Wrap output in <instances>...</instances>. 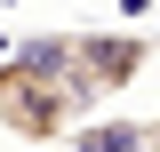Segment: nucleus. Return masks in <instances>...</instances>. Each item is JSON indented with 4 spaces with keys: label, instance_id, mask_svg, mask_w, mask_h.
<instances>
[{
    "label": "nucleus",
    "instance_id": "nucleus-1",
    "mask_svg": "<svg viewBox=\"0 0 160 152\" xmlns=\"http://www.w3.org/2000/svg\"><path fill=\"white\" fill-rule=\"evenodd\" d=\"M96 112L88 88L64 72V32H40L24 48L0 56V128L24 136V144H64L80 136V120Z\"/></svg>",
    "mask_w": 160,
    "mask_h": 152
},
{
    "label": "nucleus",
    "instance_id": "nucleus-2",
    "mask_svg": "<svg viewBox=\"0 0 160 152\" xmlns=\"http://www.w3.org/2000/svg\"><path fill=\"white\" fill-rule=\"evenodd\" d=\"M152 64V32L136 24H104V32H64V72L88 88V104H112L120 88H136Z\"/></svg>",
    "mask_w": 160,
    "mask_h": 152
},
{
    "label": "nucleus",
    "instance_id": "nucleus-3",
    "mask_svg": "<svg viewBox=\"0 0 160 152\" xmlns=\"http://www.w3.org/2000/svg\"><path fill=\"white\" fill-rule=\"evenodd\" d=\"M72 152H152V144H144V120L120 112V120H88V128L72 136Z\"/></svg>",
    "mask_w": 160,
    "mask_h": 152
},
{
    "label": "nucleus",
    "instance_id": "nucleus-4",
    "mask_svg": "<svg viewBox=\"0 0 160 152\" xmlns=\"http://www.w3.org/2000/svg\"><path fill=\"white\" fill-rule=\"evenodd\" d=\"M144 144H152V152H160V112H152V120H144Z\"/></svg>",
    "mask_w": 160,
    "mask_h": 152
}]
</instances>
